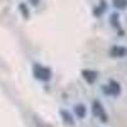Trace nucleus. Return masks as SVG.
Instances as JSON below:
<instances>
[{
	"label": "nucleus",
	"mask_w": 127,
	"mask_h": 127,
	"mask_svg": "<svg viewBox=\"0 0 127 127\" xmlns=\"http://www.w3.org/2000/svg\"><path fill=\"white\" fill-rule=\"evenodd\" d=\"M76 113L79 117H84V114H85V108H84V105H78V107L75 108Z\"/></svg>",
	"instance_id": "6e6552de"
},
{
	"label": "nucleus",
	"mask_w": 127,
	"mask_h": 127,
	"mask_svg": "<svg viewBox=\"0 0 127 127\" xmlns=\"http://www.w3.org/2000/svg\"><path fill=\"white\" fill-rule=\"evenodd\" d=\"M31 1H32V3H33L34 5H37V3H38V0H31Z\"/></svg>",
	"instance_id": "9d476101"
},
{
	"label": "nucleus",
	"mask_w": 127,
	"mask_h": 127,
	"mask_svg": "<svg viewBox=\"0 0 127 127\" xmlns=\"http://www.w3.org/2000/svg\"><path fill=\"white\" fill-rule=\"evenodd\" d=\"M107 92H108V93H111V94H113V95L120 94V92H121L120 84H118V83H116V81H111L109 88H108V90H107Z\"/></svg>",
	"instance_id": "7ed1b4c3"
},
{
	"label": "nucleus",
	"mask_w": 127,
	"mask_h": 127,
	"mask_svg": "<svg viewBox=\"0 0 127 127\" xmlns=\"http://www.w3.org/2000/svg\"><path fill=\"white\" fill-rule=\"evenodd\" d=\"M93 112H94V114L97 116L100 121H103V122L107 121V114H105V112H104V109L102 107V104L99 102H97V100L93 103Z\"/></svg>",
	"instance_id": "f257e3e1"
},
{
	"label": "nucleus",
	"mask_w": 127,
	"mask_h": 127,
	"mask_svg": "<svg viewBox=\"0 0 127 127\" xmlns=\"http://www.w3.org/2000/svg\"><path fill=\"white\" fill-rule=\"evenodd\" d=\"M111 23H112V26H113V27H116V28H118V27H120L118 14H112V17H111Z\"/></svg>",
	"instance_id": "0eeeda50"
},
{
	"label": "nucleus",
	"mask_w": 127,
	"mask_h": 127,
	"mask_svg": "<svg viewBox=\"0 0 127 127\" xmlns=\"http://www.w3.org/2000/svg\"><path fill=\"white\" fill-rule=\"evenodd\" d=\"M36 75L39 78V79H43V80H48L50 79V70L48 69H45V67H36L34 70Z\"/></svg>",
	"instance_id": "f03ea898"
},
{
	"label": "nucleus",
	"mask_w": 127,
	"mask_h": 127,
	"mask_svg": "<svg viewBox=\"0 0 127 127\" xmlns=\"http://www.w3.org/2000/svg\"><path fill=\"white\" fill-rule=\"evenodd\" d=\"M113 5L117 9H126L127 8V0H113Z\"/></svg>",
	"instance_id": "423d86ee"
},
{
	"label": "nucleus",
	"mask_w": 127,
	"mask_h": 127,
	"mask_svg": "<svg viewBox=\"0 0 127 127\" xmlns=\"http://www.w3.org/2000/svg\"><path fill=\"white\" fill-rule=\"evenodd\" d=\"M111 54L112 56L114 57H122L125 54H126V50L123 47H120V46H114L112 50H111Z\"/></svg>",
	"instance_id": "20e7f679"
},
{
	"label": "nucleus",
	"mask_w": 127,
	"mask_h": 127,
	"mask_svg": "<svg viewBox=\"0 0 127 127\" xmlns=\"http://www.w3.org/2000/svg\"><path fill=\"white\" fill-rule=\"evenodd\" d=\"M20 12H22V13L24 14V17H26V18H28L29 13H28V9H27L26 4H20Z\"/></svg>",
	"instance_id": "1a4fd4ad"
},
{
	"label": "nucleus",
	"mask_w": 127,
	"mask_h": 127,
	"mask_svg": "<svg viewBox=\"0 0 127 127\" xmlns=\"http://www.w3.org/2000/svg\"><path fill=\"white\" fill-rule=\"evenodd\" d=\"M83 75H84V78H85L89 83H93L95 80V78H97V74H95L94 71H90V70L83 71Z\"/></svg>",
	"instance_id": "39448f33"
}]
</instances>
